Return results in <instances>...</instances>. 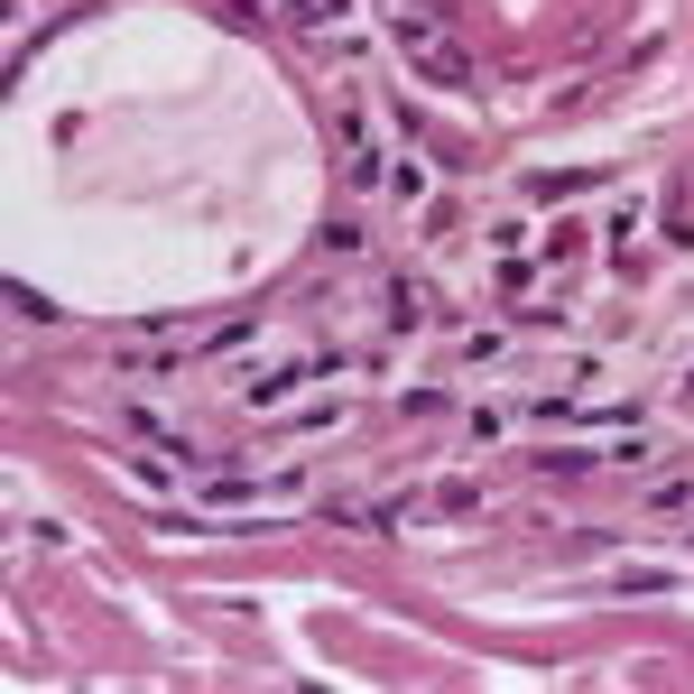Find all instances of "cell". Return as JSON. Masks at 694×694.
<instances>
[{
	"instance_id": "1",
	"label": "cell",
	"mask_w": 694,
	"mask_h": 694,
	"mask_svg": "<svg viewBox=\"0 0 694 694\" xmlns=\"http://www.w3.org/2000/svg\"><path fill=\"white\" fill-rule=\"evenodd\" d=\"M390 46H398V56H407V65L426 74L435 93H473V56H463V46H454L445 29H435V19L398 10V0H390Z\"/></svg>"
},
{
	"instance_id": "2",
	"label": "cell",
	"mask_w": 694,
	"mask_h": 694,
	"mask_svg": "<svg viewBox=\"0 0 694 694\" xmlns=\"http://www.w3.org/2000/svg\"><path fill=\"white\" fill-rule=\"evenodd\" d=\"M417 315H426V297H417V288H407V278H398V288H390V324L407 333V324H417Z\"/></svg>"
},
{
	"instance_id": "3",
	"label": "cell",
	"mask_w": 694,
	"mask_h": 694,
	"mask_svg": "<svg viewBox=\"0 0 694 694\" xmlns=\"http://www.w3.org/2000/svg\"><path fill=\"white\" fill-rule=\"evenodd\" d=\"M10 315H29V324H46V315H56V305H46V297L29 288V278H19V288H10Z\"/></svg>"
}]
</instances>
